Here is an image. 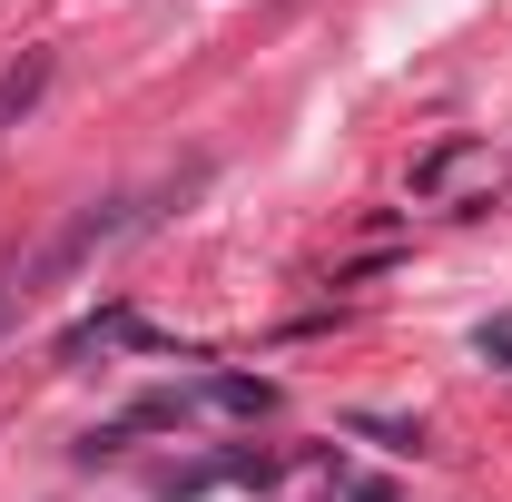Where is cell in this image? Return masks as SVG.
<instances>
[{
    "label": "cell",
    "instance_id": "4",
    "mask_svg": "<svg viewBox=\"0 0 512 502\" xmlns=\"http://www.w3.org/2000/svg\"><path fill=\"white\" fill-rule=\"evenodd\" d=\"M30 306V286H20V256H0V335H10V315Z\"/></svg>",
    "mask_w": 512,
    "mask_h": 502
},
{
    "label": "cell",
    "instance_id": "5",
    "mask_svg": "<svg viewBox=\"0 0 512 502\" xmlns=\"http://www.w3.org/2000/svg\"><path fill=\"white\" fill-rule=\"evenodd\" d=\"M483 355H503V365H512V325H483Z\"/></svg>",
    "mask_w": 512,
    "mask_h": 502
},
{
    "label": "cell",
    "instance_id": "1",
    "mask_svg": "<svg viewBox=\"0 0 512 502\" xmlns=\"http://www.w3.org/2000/svg\"><path fill=\"white\" fill-rule=\"evenodd\" d=\"M128 227H138V197H89V207L69 217L60 237H40V247L20 256V286L40 296V286H60V276H79V266H89L99 247H119Z\"/></svg>",
    "mask_w": 512,
    "mask_h": 502
},
{
    "label": "cell",
    "instance_id": "3",
    "mask_svg": "<svg viewBox=\"0 0 512 502\" xmlns=\"http://www.w3.org/2000/svg\"><path fill=\"white\" fill-rule=\"evenodd\" d=\"M217 404H227V414H266V404H276V384H256V375H217Z\"/></svg>",
    "mask_w": 512,
    "mask_h": 502
},
{
    "label": "cell",
    "instance_id": "2",
    "mask_svg": "<svg viewBox=\"0 0 512 502\" xmlns=\"http://www.w3.org/2000/svg\"><path fill=\"white\" fill-rule=\"evenodd\" d=\"M40 89H50V50H20V60L0 69V128L30 119V109H40Z\"/></svg>",
    "mask_w": 512,
    "mask_h": 502
}]
</instances>
